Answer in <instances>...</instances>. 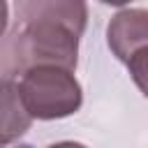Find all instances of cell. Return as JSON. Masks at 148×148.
<instances>
[{
    "label": "cell",
    "instance_id": "obj_1",
    "mask_svg": "<svg viewBox=\"0 0 148 148\" xmlns=\"http://www.w3.org/2000/svg\"><path fill=\"white\" fill-rule=\"evenodd\" d=\"M79 37L74 30L49 23H18V30L5 37L2 44V74L12 79L14 74H23L32 67L56 65V67H76L79 56Z\"/></svg>",
    "mask_w": 148,
    "mask_h": 148
},
{
    "label": "cell",
    "instance_id": "obj_2",
    "mask_svg": "<svg viewBox=\"0 0 148 148\" xmlns=\"http://www.w3.org/2000/svg\"><path fill=\"white\" fill-rule=\"evenodd\" d=\"M72 72L74 69L56 65L23 72L16 81V92L25 111L37 120H56L76 113L83 102V90Z\"/></svg>",
    "mask_w": 148,
    "mask_h": 148
},
{
    "label": "cell",
    "instance_id": "obj_3",
    "mask_svg": "<svg viewBox=\"0 0 148 148\" xmlns=\"http://www.w3.org/2000/svg\"><path fill=\"white\" fill-rule=\"evenodd\" d=\"M111 53L127 62L139 49L148 46V9H123L106 25Z\"/></svg>",
    "mask_w": 148,
    "mask_h": 148
},
{
    "label": "cell",
    "instance_id": "obj_4",
    "mask_svg": "<svg viewBox=\"0 0 148 148\" xmlns=\"http://www.w3.org/2000/svg\"><path fill=\"white\" fill-rule=\"evenodd\" d=\"M18 23H35L49 21L60 23L76 35H83L88 23V7L86 0H25L18 9Z\"/></svg>",
    "mask_w": 148,
    "mask_h": 148
},
{
    "label": "cell",
    "instance_id": "obj_5",
    "mask_svg": "<svg viewBox=\"0 0 148 148\" xmlns=\"http://www.w3.org/2000/svg\"><path fill=\"white\" fill-rule=\"evenodd\" d=\"M32 123V116L25 111L16 83L12 79H2V146L18 139Z\"/></svg>",
    "mask_w": 148,
    "mask_h": 148
},
{
    "label": "cell",
    "instance_id": "obj_6",
    "mask_svg": "<svg viewBox=\"0 0 148 148\" xmlns=\"http://www.w3.org/2000/svg\"><path fill=\"white\" fill-rule=\"evenodd\" d=\"M125 65H127V69H130L134 83H136L139 90L143 92V97H148V46L139 49Z\"/></svg>",
    "mask_w": 148,
    "mask_h": 148
},
{
    "label": "cell",
    "instance_id": "obj_7",
    "mask_svg": "<svg viewBox=\"0 0 148 148\" xmlns=\"http://www.w3.org/2000/svg\"><path fill=\"white\" fill-rule=\"evenodd\" d=\"M46 148H86L83 143H76V141H58V143H51Z\"/></svg>",
    "mask_w": 148,
    "mask_h": 148
},
{
    "label": "cell",
    "instance_id": "obj_8",
    "mask_svg": "<svg viewBox=\"0 0 148 148\" xmlns=\"http://www.w3.org/2000/svg\"><path fill=\"white\" fill-rule=\"evenodd\" d=\"M99 2H104V5H113V7H120V5H127V2H132V0H99Z\"/></svg>",
    "mask_w": 148,
    "mask_h": 148
},
{
    "label": "cell",
    "instance_id": "obj_9",
    "mask_svg": "<svg viewBox=\"0 0 148 148\" xmlns=\"http://www.w3.org/2000/svg\"><path fill=\"white\" fill-rule=\"evenodd\" d=\"M16 148H32V146H16Z\"/></svg>",
    "mask_w": 148,
    "mask_h": 148
}]
</instances>
